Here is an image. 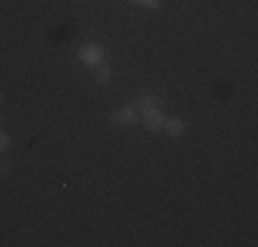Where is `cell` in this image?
<instances>
[{
    "label": "cell",
    "mask_w": 258,
    "mask_h": 247,
    "mask_svg": "<svg viewBox=\"0 0 258 247\" xmlns=\"http://www.w3.org/2000/svg\"><path fill=\"white\" fill-rule=\"evenodd\" d=\"M143 124L151 129V132H157V129L165 127V113L157 107V104H154V107H146L143 110Z\"/></svg>",
    "instance_id": "1"
},
{
    "label": "cell",
    "mask_w": 258,
    "mask_h": 247,
    "mask_svg": "<svg viewBox=\"0 0 258 247\" xmlns=\"http://www.w3.org/2000/svg\"><path fill=\"white\" fill-rule=\"evenodd\" d=\"M110 121H113L115 127H126V124H138V113H135V104H126V107H118L113 115H110Z\"/></svg>",
    "instance_id": "2"
},
{
    "label": "cell",
    "mask_w": 258,
    "mask_h": 247,
    "mask_svg": "<svg viewBox=\"0 0 258 247\" xmlns=\"http://www.w3.org/2000/svg\"><path fill=\"white\" fill-rule=\"evenodd\" d=\"M80 60L88 64V66L102 64V47L99 44H83V47H80Z\"/></svg>",
    "instance_id": "3"
},
{
    "label": "cell",
    "mask_w": 258,
    "mask_h": 247,
    "mask_svg": "<svg viewBox=\"0 0 258 247\" xmlns=\"http://www.w3.org/2000/svg\"><path fill=\"white\" fill-rule=\"evenodd\" d=\"M165 132H168L170 135V138H181V135H184V129H187V127H184V118H179V115H173V118H165Z\"/></svg>",
    "instance_id": "4"
},
{
    "label": "cell",
    "mask_w": 258,
    "mask_h": 247,
    "mask_svg": "<svg viewBox=\"0 0 258 247\" xmlns=\"http://www.w3.org/2000/svg\"><path fill=\"white\" fill-rule=\"evenodd\" d=\"M94 77H96V83H107V80L113 77V69L104 66V64H96L94 66Z\"/></svg>",
    "instance_id": "5"
},
{
    "label": "cell",
    "mask_w": 258,
    "mask_h": 247,
    "mask_svg": "<svg viewBox=\"0 0 258 247\" xmlns=\"http://www.w3.org/2000/svg\"><path fill=\"white\" fill-rule=\"evenodd\" d=\"M157 104V99L151 96V94H143V96H138V102H135V110H146V107H154Z\"/></svg>",
    "instance_id": "6"
},
{
    "label": "cell",
    "mask_w": 258,
    "mask_h": 247,
    "mask_svg": "<svg viewBox=\"0 0 258 247\" xmlns=\"http://www.w3.org/2000/svg\"><path fill=\"white\" fill-rule=\"evenodd\" d=\"M11 146V140H9V135L6 132H0V151H6V148Z\"/></svg>",
    "instance_id": "7"
},
{
    "label": "cell",
    "mask_w": 258,
    "mask_h": 247,
    "mask_svg": "<svg viewBox=\"0 0 258 247\" xmlns=\"http://www.w3.org/2000/svg\"><path fill=\"white\" fill-rule=\"evenodd\" d=\"M140 6H146V9H159V6H162V0H143Z\"/></svg>",
    "instance_id": "8"
},
{
    "label": "cell",
    "mask_w": 258,
    "mask_h": 247,
    "mask_svg": "<svg viewBox=\"0 0 258 247\" xmlns=\"http://www.w3.org/2000/svg\"><path fill=\"white\" fill-rule=\"evenodd\" d=\"M132 3H138V6H140V3H143V0H132Z\"/></svg>",
    "instance_id": "9"
}]
</instances>
